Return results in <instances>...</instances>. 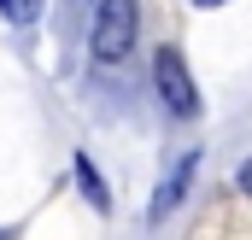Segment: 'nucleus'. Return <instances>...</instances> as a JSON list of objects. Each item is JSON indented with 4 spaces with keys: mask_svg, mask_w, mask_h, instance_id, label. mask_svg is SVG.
I'll list each match as a JSON object with an SVG mask.
<instances>
[{
    "mask_svg": "<svg viewBox=\"0 0 252 240\" xmlns=\"http://www.w3.org/2000/svg\"><path fill=\"white\" fill-rule=\"evenodd\" d=\"M135 30H141V6L135 0H100L94 30H88V53L100 64H124L129 47H135Z\"/></svg>",
    "mask_w": 252,
    "mask_h": 240,
    "instance_id": "1",
    "label": "nucleus"
},
{
    "mask_svg": "<svg viewBox=\"0 0 252 240\" xmlns=\"http://www.w3.org/2000/svg\"><path fill=\"white\" fill-rule=\"evenodd\" d=\"M153 88H158V100H164L170 118H193L199 112V88H193V76H188V64H182L176 47L153 53Z\"/></svg>",
    "mask_w": 252,
    "mask_h": 240,
    "instance_id": "2",
    "label": "nucleus"
},
{
    "mask_svg": "<svg viewBox=\"0 0 252 240\" xmlns=\"http://www.w3.org/2000/svg\"><path fill=\"white\" fill-rule=\"evenodd\" d=\"M188 176H193V152H182V158L170 164V176L158 181V193H153V211H147L153 223H158V217H170V211L182 205V187H188Z\"/></svg>",
    "mask_w": 252,
    "mask_h": 240,
    "instance_id": "3",
    "label": "nucleus"
},
{
    "mask_svg": "<svg viewBox=\"0 0 252 240\" xmlns=\"http://www.w3.org/2000/svg\"><path fill=\"white\" fill-rule=\"evenodd\" d=\"M76 181H82V193L106 211V187H100V176H94V164H88V158H76Z\"/></svg>",
    "mask_w": 252,
    "mask_h": 240,
    "instance_id": "4",
    "label": "nucleus"
},
{
    "mask_svg": "<svg viewBox=\"0 0 252 240\" xmlns=\"http://www.w3.org/2000/svg\"><path fill=\"white\" fill-rule=\"evenodd\" d=\"M0 12H6L12 24H30V18L41 12V0H0Z\"/></svg>",
    "mask_w": 252,
    "mask_h": 240,
    "instance_id": "5",
    "label": "nucleus"
},
{
    "mask_svg": "<svg viewBox=\"0 0 252 240\" xmlns=\"http://www.w3.org/2000/svg\"><path fill=\"white\" fill-rule=\"evenodd\" d=\"M241 193H252V158L241 164Z\"/></svg>",
    "mask_w": 252,
    "mask_h": 240,
    "instance_id": "6",
    "label": "nucleus"
},
{
    "mask_svg": "<svg viewBox=\"0 0 252 240\" xmlns=\"http://www.w3.org/2000/svg\"><path fill=\"white\" fill-rule=\"evenodd\" d=\"M193 6H229V0H193Z\"/></svg>",
    "mask_w": 252,
    "mask_h": 240,
    "instance_id": "7",
    "label": "nucleus"
},
{
    "mask_svg": "<svg viewBox=\"0 0 252 240\" xmlns=\"http://www.w3.org/2000/svg\"><path fill=\"white\" fill-rule=\"evenodd\" d=\"M0 240H12V229H0Z\"/></svg>",
    "mask_w": 252,
    "mask_h": 240,
    "instance_id": "8",
    "label": "nucleus"
}]
</instances>
